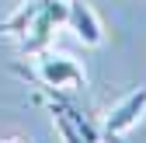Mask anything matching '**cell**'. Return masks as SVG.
I'll return each mask as SVG.
<instances>
[{
    "label": "cell",
    "instance_id": "cell-1",
    "mask_svg": "<svg viewBox=\"0 0 146 143\" xmlns=\"http://www.w3.org/2000/svg\"><path fill=\"white\" fill-rule=\"evenodd\" d=\"M35 70H31V80L42 87V91H80L87 84L84 77V66L73 59V56H63V52H52V49H42L35 52Z\"/></svg>",
    "mask_w": 146,
    "mask_h": 143
},
{
    "label": "cell",
    "instance_id": "cell-7",
    "mask_svg": "<svg viewBox=\"0 0 146 143\" xmlns=\"http://www.w3.org/2000/svg\"><path fill=\"white\" fill-rule=\"evenodd\" d=\"M0 143H31V140H25V136H4Z\"/></svg>",
    "mask_w": 146,
    "mask_h": 143
},
{
    "label": "cell",
    "instance_id": "cell-3",
    "mask_svg": "<svg viewBox=\"0 0 146 143\" xmlns=\"http://www.w3.org/2000/svg\"><path fill=\"white\" fill-rule=\"evenodd\" d=\"M146 115V87L125 94L111 112L104 115V126H101V140L104 143H122V136L129 133L132 126H139V119Z\"/></svg>",
    "mask_w": 146,
    "mask_h": 143
},
{
    "label": "cell",
    "instance_id": "cell-5",
    "mask_svg": "<svg viewBox=\"0 0 146 143\" xmlns=\"http://www.w3.org/2000/svg\"><path fill=\"white\" fill-rule=\"evenodd\" d=\"M45 4H49V0H25L7 21H0V35H17V39H21V35L28 31V25H31V17L38 14Z\"/></svg>",
    "mask_w": 146,
    "mask_h": 143
},
{
    "label": "cell",
    "instance_id": "cell-2",
    "mask_svg": "<svg viewBox=\"0 0 146 143\" xmlns=\"http://www.w3.org/2000/svg\"><path fill=\"white\" fill-rule=\"evenodd\" d=\"M66 25V0H49V4L31 17L28 31L21 35V49L28 52V56H35V52H42L52 45V35H56V28Z\"/></svg>",
    "mask_w": 146,
    "mask_h": 143
},
{
    "label": "cell",
    "instance_id": "cell-6",
    "mask_svg": "<svg viewBox=\"0 0 146 143\" xmlns=\"http://www.w3.org/2000/svg\"><path fill=\"white\" fill-rule=\"evenodd\" d=\"M49 112H52V122H56V129H59L63 143H87V140H84V133L73 126V122H70V119H66L59 108H52V105H49Z\"/></svg>",
    "mask_w": 146,
    "mask_h": 143
},
{
    "label": "cell",
    "instance_id": "cell-4",
    "mask_svg": "<svg viewBox=\"0 0 146 143\" xmlns=\"http://www.w3.org/2000/svg\"><path fill=\"white\" fill-rule=\"evenodd\" d=\"M66 28L84 45H101V21L87 0H66Z\"/></svg>",
    "mask_w": 146,
    "mask_h": 143
}]
</instances>
